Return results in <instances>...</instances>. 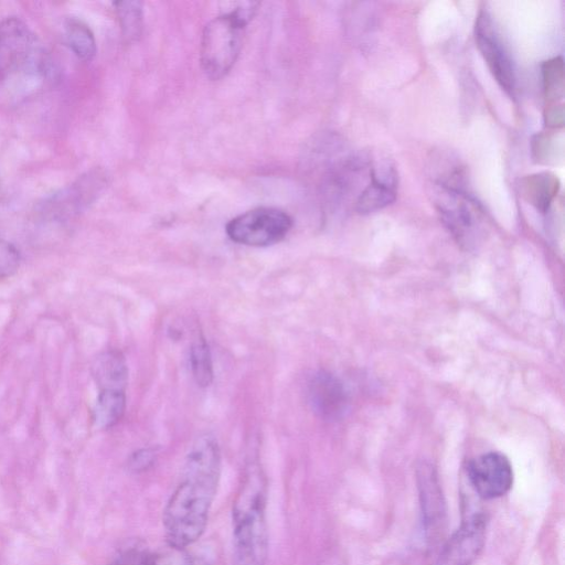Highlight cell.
Returning <instances> with one entry per match:
<instances>
[{"mask_svg":"<svg viewBox=\"0 0 565 565\" xmlns=\"http://www.w3.org/2000/svg\"><path fill=\"white\" fill-rule=\"evenodd\" d=\"M126 409V393L120 390H100L94 407L95 426L107 429L122 418Z\"/></svg>","mask_w":565,"mask_h":565,"instance_id":"2e32d148","label":"cell"},{"mask_svg":"<svg viewBox=\"0 0 565 565\" xmlns=\"http://www.w3.org/2000/svg\"><path fill=\"white\" fill-rule=\"evenodd\" d=\"M65 38L73 53L88 62L96 54V41L89 26L77 18H68L64 23Z\"/></svg>","mask_w":565,"mask_h":565,"instance_id":"e0dca14e","label":"cell"},{"mask_svg":"<svg viewBox=\"0 0 565 565\" xmlns=\"http://www.w3.org/2000/svg\"><path fill=\"white\" fill-rule=\"evenodd\" d=\"M417 483L425 531L435 540L444 527L446 508L437 473L430 465L423 463L417 469Z\"/></svg>","mask_w":565,"mask_h":565,"instance_id":"7c38bea8","label":"cell"},{"mask_svg":"<svg viewBox=\"0 0 565 565\" xmlns=\"http://www.w3.org/2000/svg\"><path fill=\"white\" fill-rule=\"evenodd\" d=\"M156 454L152 449H139L129 459V467L135 471L147 469L154 461Z\"/></svg>","mask_w":565,"mask_h":565,"instance_id":"603a6c76","label":"cell"},{"mask_svg":"<svg viewBox=\"0 0 565 565\" xmlns=\"http://www.w3.org/2000/svg\"><path fill=\"white\" fill-rule=\"evenodd\" d=\"M257 3L247 2L231 12L211 20L201 41V66L207 77L220 79L235 64L239 54L246 24L254 15Z\"/></svg>","mask_w":565,"mask_h":565,"instance_id":"3957f363","label":"cell"},{"mask_svg":"<svg viewBox=\"0 0 565 565\" xmlns=\"http://www.w3.org/2000/svg\"><path fill=\"white\" fill-rule=\"evenodd\" d=\"M220 475L218 443L212 434H201L189 448L179 483L163 510L162 521L169 545L186 548L202 536Z\"/></svg>","mask_w":565,"mask_h":565,"instance_id":"6da1fadb","label":"cell"},{"mask_svg":"<svg viewBox=\"0 0 565 565\" xmlns=\"http://www.w3.org/2000/svg\"><path fill=\"white\" fill-rule=\"evenodd\" d=\"M292 226V218L282 210L262 206L232 218L225 227L235 243L264 247L284 239Z\"/></svg>","mask_w":565,"mask_h":565,"instance_id":"8992f818","label":"cell"},{"mask_svg":"<svg viewBox=\"0 0 565 565\" xmlns=\"http://www.w3.org/2000/svg\"><path fill=\"white\" fill-rule=\"evenodd\" d=\"M484 516L471 515L444 545L437 565H471L484 544Z\"/></svg>","mask_w":565,"mask_h":565,"instance_id":"30bf717a","label":"cell"},{"mask_svg":"<svg viewBox=\"0 0 565 565\" xmlns=\"http://www.w3.org/2000/svg\"><path fill=\"white\" fill-rule=\"evenodd\" d=\"M105 185L106 178L102 171H89L50 196L42 205V213L57 220L74 216L93 203Z\"/></svg>","mask_w":565,"mask_h":565,"instance_id":"ba28073f","label":"cell"},{"mask_svg":"<svg viewBox=\"0 0 565 565\" xmlns=\"http://www.w3.org/2000/svg\"><path fill=\"white\" fill-rule=\"evenodd\" d=\"M93 376L99 391H126L128 366L122 353L117 350H108L99 354L93 363Z\"/></svg>","mask_w":565,"mask_h":565,"instance_id":"5bb4252c","label":"cell"},{"mask_svg":"<svg viewBox=\"0 0 565 565\" xmlns=\"http://www.w3.org/2000/svg\"><path fill=\"white\" fill-rule=\"evenodd\" d=\"M541 70L546 99L553 103L562 99L564 96V63L562 56L543 62Z\"/></svg>","mask_w":565,"mask_h":565,"instance_id":"ffe728a7","label":"cell"},{"mask_svg":"<svg viewBox=\"0 0 565 565\" xmlns=\"http://www.w3.org/2000/svg\"><path fill=\"white\" fill-rule=\"evenodd\" d=\"M143 555L145 553L139 551L129 550L115 558L109 565H139Z\"/></svg>","mask_w":565,"mask_h":565,"instance_id":"d4e9b609","label":"cell"},{"mask_svg":"<svg viewBox=\"0 0 565 565\" xmlns=\"http://www.w3.org/2000/svg\"><path fill=\"white\" fill-rule=\"evenodd\" d=\"M47 58L31 29L19 18L0 23V81L29 83L45 75Z\"/></svg>","mask_w":565,"mask_h":565,"instance_id":"277c9868","label":"cell"},{"mask_svg":"<svg viewBox=\"0 0 565 565\" xmlns=\"http://www.w3.org/2000/svg\"><path fill=\"white\" fill-rule=\"evenodd\" d=\"M267 479L257 459L249 460L233 502V565H266Z\"/></svg>","mask_w":565,"mask_h":565,"instance_id":"7a4b0ae2","label":"cell"},{"mask_svg":"<svg viewBox=\"0 0 565 565\" xmlns=\"http://www.w3.org/2000/svg\"><path fill=\"white\" fill-rule=\"evenodd\" d=\"M115 10L124 36L128 41L139 38L142 29V4L139 1H118Z\"/></svg>","mask_w":565,"mask_h":565,"instance_id":"d6986e66","label":"cell"},{"mask_svg":"<svg viewBox=\"0 0 565 565\" xmlns=\"http://www.w3.org/2000/svg\"><path fill=\"white\" fill-rule=\"evenodd\" d=\"M309 403L319 416L333 419L345 408V392L337 377L327 372L315 374L308 385Z\"/></svg>","mask_w":565,"mask_h":565,"instance_id":"4fadbf2b","label":"cell"},{"mask_svg":"<svg viewBox=\"0 0 565 565\" xmlns=\"http://www.w3.org/2000/svg\"><path fill=\"white\" fill-rule=\"evenodd\" d=\"M371 182L359 194L354 209L360 214L382 210L396 199L397 171L387 158L376 159L370 168Z\"/></svg>","mask_w":565,"mask_h":565,"instance_id":"8fae6325","label":"cell"},{"mask_svg":"<svg viewBox=\"0 0 565 565\" xmlns=\"http://www.w3.org/2000/svg\"><path fill=\"white\" fill-rule=\"evenodd\" d=\"M139 565H194L185 548L169 545L142 556Z\"/></svg>","mask_w":565,"mask_h":565,"instance_id":"44dd1931","label":"cell"},{"mask_svg":"<svg viewBox=\"0 0 565 565\" xmlns=\"http://www.w3.org/2000/svg\"><path fill=\"white\" fill-rule=\"evenodd\" d=\"M434 180L431 195L441 221L460 244H470L482 223L477 201L463 188L460 171Z\"/></svg>","mask_w":565,"mask_h":565,"instance_id":"5b68a950","label":"cell"},{"mask_svg":"<svg viewBox=\"0 0 565 565\" xmlns=\"http://www.w3.org/2000/svg\"><path fill=\"white\" fill-rule=\"evenodd\" d=\"M544 120L547 127L558 128L564 125V108L562 104L548 105L544 111Z\"/></svg>","mask_w":565,"mask_h":565,"instance_id":"cb8c5ba5","label":"cell"},{"mask_svg":"<svg viewBox=\"0 0 565 565\" xmlns=\"http://www.w3.org/2000/svg\"><path fill=\"white\" fill-rule=\"evenodd\" d=\"M467 475L475 492L484 500L507 494L513 484L510 460L501 452L490 451L471 459Z\"/></svg>","mask_w":565,"mask_h":565,"instance_id":"52a82bcc","label":"cell"},{"mask_svg":"<svg viewBox=\"0 0 565 565\" xmlns=\"http://www.w3.org/2000/svg\"><path fill=\"white\" fill-rule=\"evenodd\" d=\"M478 50L486 61L498 84L512 95L515 88V75L512 62L498 38L492 20L487 11H480L475 25Z\"/></svg>","mask_w":565,"mask_h":565,"instance_id":"9c48e42d","label":"cell"},{"mask_svg":"<svg viewBox=\"0 0 565 565\" xmlns=\"http://www.w3.org/2000/svg\"><path fill=\"white\" fill-rule=\"evenodd\" d=\"M558 189V178L548 171L525 175L519 181L521 196L542 213L548 210Z\"/></svg>","mask_w":565,"mask_h":565,"instance_id":"9a60e30c","label":"cell"},{"mask_svg":"<svg viewBox=\"0 0 565 565\" xmlns=\"http://www.w3.org/2000/svg\"><path fill=\"white\" fill-rule=\"evenodd\" d=\"M1 196H2V189H1V183H0V200H1Z\"/></svg>","mask_w":565,"mask_h":565,"instance_id":"484cf974","label":"cell"},{"mask_svg":"<svg viewBox=\"0 0 565 565\" xmlns=\"http://www.w3.org/2000/svg\"><path fill=\"white\" fill-rule=\"evenodd\" d=\"M190 365L196 384L209 386L214 376L212 355L209 344L202 334H198L190 347Z\"/></svg>","mask_w":565,"mask_h":565,"instance_id":"ac0fdd59","label":"cell"},{"mask_svg":"<svg viewBox=\"0 0 565 565\" xmlns=\"http://www.w3.org/2000/svg\"><path fill=\"white\" fill-rule=\"evenodd\" d=\"M20 265V253L14 245L0 238V279L13 275Z\"/></svg>","mask_w":565,"mask_h":565,"instance_id":"7402d4cb","label":"cell"}]
</instances>
